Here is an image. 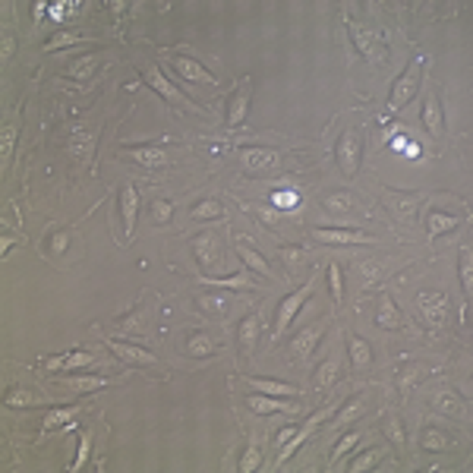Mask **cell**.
Wrapping results in <instances>:
<instances>
[{"label":"cell","instance_id":"1","mask_svg":"<svg viewBox=\"0 0 473 473\" xmlns=\"http://www.w3.org/2000/svg\"><path fill=\"white\" fill-rule=\"evenodd\" d=\"M423 66H426L423 54H414V57H410V64L404 66V73L395 79V83H391L388 101H385V111H388V114H401L404 107L414 101V95L420 92V83H423Z\"/></svg>","mask_w":473,"mask_h":473},{"label":"cell","instance_id":"2","mask_svg":"<svg viewBox=\"0 0 473 473\" xmlns=\"http://www.w3.org/2000/svg\"><path fill=\"white\" fill-rule=\"evenodd\" d=\"M335 161L341 167L344 177H357L360 174V164H363V139L357 130H344L337 136V145H335Z\"/></svg>","mask_w":473,"mask_h":473},{"label":"cell","instance_id":"3","mask_svg":"<svg viewBox=\"0 0 473 473\" xmlns=\"http://www.w3.org/2000/svg\"><path fill=\"white\" fill-rule=\"evenodd\" d=\"M189 253H193V259L199 262L202 272H218L221 256H224V253H221V240L212 231L196 234L193 240H189Z\"/></svg>","mask_w":473,"mask_h":473},{"label":"cell","instance_id":"4","mask_svg":"<svg viewBox=\"0 0 473 473\" xmlns=\"http://www.w3.org/2000/svg\"><path fill=\"white\" fill-rule=\"evenodd\" d=\"M309 294H313V281L300 284V287L294 290V294H287L284 300L278 303V313H275V325H272V337H281L287 325L297 319V313H300V306L309 300Z\"/></svg>","mask_w":473,"mask_h":473},{"label":"cell","instance_id":"5","mask_svg":"<svg viewBox=\"0 0 473 473\" xmlns=\"http://www.w3.org/2000/svg\"><path fill=\"white\" fill-rule=\"evenodd\" d=\"M142 79H145V85H148V89H155V92H158L164 101H171V104H184V107H193V111H202V107L196 104L193 98H186L184 92H177L171 83H167V79H164V73H161L158 66H145V70H142Z\"/></svg>","mask_w":473,"mask_h":473},{"label":"cell","instance_id":"6","mask_svg":"<svg viewBox=\"0 0 473 473\" xmlns=\"http://www.w3.org/2000/svg\"><path fill=\"white\" fill-rule=\"evenodd\" d=\"M107 350H111L114 357H117L120 363H126V366H158V357L152 354V350L139 347V344H130V341H117V337H111L107 341Z\"/></svg>","mask_w":473,"mask_h":473},{"label":"cell","instance_id":"7","mask_svg":"<svg viewBox=\"0 0 473 473\" xmlns=\"http://www.w3.org/2000/svg\"><path fill=\"white\" fill-rule=\"evenodd\" d=\"M417 306H420V316L426 325H445V316H448V297L442 290H423L417 297Z\"/></svg>","mask_w":473,"mask_h":473},{"label":"cell","instance_id":"8","mask_svg":"<svg viewBox=\"0 0 473 473\" xmlns=\"http://www.w3.org/2000/svg\"><path fill=\"white\" fill-rule=\"evenodd\" d=\"M249 98H253V79H243L240 85H236V92L231 95V101H227V117H224V124L231 126H240L243 120H246V111H249Z\"/></svg>","mask_w":473,"mask_h":473},{"label":"cell","instance_id":"9","mask_svg":"<svg viewBox=\"0 0 473 473\" xmlns=\"http://www.w3.org/2000/svg\"><path fill=\"white\" fill-rule=\"evenodd\" d=\"M171 66L177 70L180 79H186V83H196V85H208V89H218V79L212 76V73L205 70V66L199 64V60H189V57H174Z\"/></svg>","mask_w":473,"mask_h":473},{"label":"cell","instance_id":"10","mask_svg":"<svg viewBox=\"0 0 473 473\" xmlns=\"http://www.w3.org/2000/svg\"><path fill=\"white\" fill-rule=\"evenodd\" d=\"M313 236L319 243H335V246H357V243L369 240V234L354 231V227H313Z\"/></svg>","mask_w":473,"mask_h":473},{"label":"cell","instance_id":"11","mask_svg":"<svg viewBox=\"0 0 473 473\" xmlns=\"http://www.w3.org/2000/svg\"><path fill=\"white\" fill-rule=\"evenodd\" d=\"M328 417H331V410H319V414H316V417H313V420H306V423H303V426H297V432H294V436H290V438H287V442H284V445H281V455H278V464H284V461H287V457H290V455H294V451H297V448H300V445H303V442H306V438H309V436H313V429H316V426H319V423H325V420H328Z\"/></svg>","mask_w":473,"mask_h":473},{"label":"cell","instance_id":"12","mask_svg":"<svg viewBox=\"0 0 473 473\" xmlns=\"http://www.w3.org/2000/svg\"><path fill=\"white\" fill-rule=\"evenodd\" d=\"M432 407H436L442 417H448V420H464V417H467V404H464V397L451 388L436 391V395H432Z\"/></svg>","mask_w":473,"mask_h":473},{"label":"cell","instance_id":"13","mask_svg":"<svg viewBox=\"0 0 473 473\" xmlns=\"http://www.w3.org/2000/svg\"><path fill=\"white\" fill-rule=\"evenodd\" d=\"M246 404L256 410V414H262V417H272V414H300V407L297 404H287V397H275V395H249L246 397Z\"/></svg>","mask_w":473,"mask_h":473},{"label":"cell","instance_id":"14","mask_svg":"<svg viewBox=\"0 0 473 473\" xmlns=\"http://www.w3.org/2000/svg\"><path fill=\"white\" fill-rule=\"evenodd\" d=\"M325 335V322H319L316 328H303L300 335L290 337V354L297 357V360H306V357H313V350L319 347V337Z\"/></svg>","mask_w":473,"mask_h":473},{"label":"cell","instance_id":"15","mask_svg":"<svg viewBox=\"0 0 473 473\" xmlns=\"http://www.w3.org/2000/svg\"><path fill=\"white\" fill-rule=\"evenodd\" d=\"M420 120H423L426 133H429L432 139H442L445 136V117H442V101H438V92H432L429 98H426Z\"/></svg>","mask_w":473,"mask_h":473},{"label":"cell","instance_id":"16","mask_svg":"<svg viewBox=\"0 0 473 473\" xmlns=\"http://www.w3.org/2000/svg\"><path fill=\"white\" fill-rule=\"evenodd\" d=\"M136 215H139V193L136 186L120 189V218H124V240H130L136 231Z\"/></svg>","mask_w":473,"mask_h":473},{"label":"cell","instance_id":"17","mask_svg":"<svg viewBox=\"0 0 473 473\" xmlns=\"http://www.w3.org/2000/svg\"><path fill=\"white\" fill-rule=\"evenodd\" d=\"M350 35H354L360 54H363V57H369L373 64H382V60L388 57V47L378 42V35H373V32H363V29H357V25H350Z\"/></svg>","mask_w":473,"mask_h":473},{"label":"cell","instance_id":"18","mask_svg":"<svg viewBox=\"0 0 473 473\" xmlns=\"http://www.w3.org/2000/svg\"><path fill=\"white\" fill-rule=\"evenodd\" d=\"M243 382L259 388L262 395H275V397H297L300 391L290 382H281V378H268V376H243Z\"/></svg>","mask_w":473,"mask_h":473},{"label":"cell","instance_id":"19","mask_svg":"<svg viewBox=\"0 0 473 473\" xmlns=\"http://www.w3.org/2000/svg\"><path fill=\"white\" fill-rule=\"evenodd\" d=\"M240 158H243V167H246L249 174H265V171H272V167H275L278 155L268 152V148H243Z\"/></svg>","mask_w":473,"mask_h":473},{"label":"cell","instance_id":"20","mask_svg":"<svg viewBox=\"0 0 473 473\" xmlns=\"http://www.w3.org/2000/svg\"><path fill=\"white\" fill-rule=\"evenodd\" d=\"M385 202H388L391 212H397L401 218H414V215L420 212L423 196H417V193H397V189H391V193H385Z\"/></svg>","mask_w":473,"mask_h":473},{"label":"cell","instance_id":"21","mask_svg":"<svg viewBox=\"0 0 473 473\" xmlns=\"http://www.w3.org/2000/svg\"><path fill=\"white\" fill-rule=\"evenodd\" d=\"M236 256H240V259L246 262V265L253 268V272H262L265 278H272V268H268L265 256H262L259 249H256L249 240H243V236H236Z\"/></svg>","mask_w":473,"mask_h":473},{"label":"cell","instance_id":"22","mask_svg":"<svg viewBox=\"0 0 473 473\" xmlns=\"http://www.w3.org/2000/svg\"><path fill=\"white\" fill-rule=\"evenodd\" d=\"M92 363H95L92 350H73V354H66V357H51L44 366L54 373V369H85V366H92Z\"/></svg>","mask_w":473,"mask_h":473},{"label":"cell","instance_id":"23","mask_svg":"<svg viewBox=\"0 0 473 473\" xmlns=\"http://www.w3.org/2000/svg\"><path fill=\"white\" fill-rule=\"evenodd\" d=\"M236 341H240L243 354H253L256 341H259V313H249L246 319L236 325Z\"/></svg>","mask_w":473,"mask_h":473},{"label":"cell","instance_id":"24","mask_svg":"<svg viewBox=\"0 0 473 473\" xmlns=\"http://www.w3.org/2000/svg\"><path fill=\"white\" fill-rule=\"evenodd\" d=\"M126 152H130L142 167H161L167 161V155H164L161 145H126Z\"/></svg>","mask_w":473,"mask_h":473},{"label":"cell","instance_id":"25","mask_svg":"<svg viewBox=\"0 0 473 473\" xmlns=\"http://www.w3.org/2000/svg\"><path fill=\"white\" fill-rule=\"evenodd\" d=\"M360 414H363V395L347 397L341 404V410L335 414V429H344V426H350L354 420H360Z\"/></svg>","mask_w":473,"mask_h":473},{"label":"cell","instance_id":"26","mask_svg":"<svg viewBox=\"0 0 473 473\" xmlns=\"http://www.w3.org/2000/svg\"><path fill=\"white\" fill-rule=\"evenodd\" d=\"M376 325L378 328H401V313H397V306H395V300H391V297H382V300H378Z\"/></svg>","mask_w":473,"mask_h":473},{"label":"cell","instance_id":"27","mask_svg":"<svg viewBox=\"0 0 473 473\" xmlns=\"http://www.w3.org/2000/svg\"><path fill=\"white\" fill-rule=\"evenodd\" d=\"M457 224H461V218H457V215H445V212H432L429 218H426V231H429L432 236H442V234L455 231Z\"/></svg>","mask_w":473,"mask_h":473},{"label":"cell","instance_id":"28","mask_svg":"<svg viewBox=\"0 0 473 473\" xmlns=\"http://www.w3.org/2000/svg\"><path fill=\"white\" fill-rule=\"evenodd\" d=\"M335 382H337V360H335V357H328V360H322L319 369L313 373V388L325 391V388H331Z\"/></svg>","mask_w":473,"mask_h":473},{"label":"cell","instance_id":"29","mask_svg":"<svg viewBox=\"0 0 473 473\" xmlns=\"http://www.w3.org/2000/svg\"><path fill=\"white\" fill-rule=\"evenodd\" d=\"M322 205L328 208V212H337V215H350L357 208V196L354 193H331L322 199Z\"/></svg>","mask_w":473,"mask_h":473},{"label":"cell","instance_id":"30","mask_svg":"<svg viewBox=\"0 0 473 473\" xmlns=\"http://www.w3.org/2000/svg\"><path fill=\"white\" fill-rule=\"evenodd\" d=\"M347 350H350V363H354L357 369H363V366H369V363H373V347H369L363 337H350Z\"/></svg>","mask_w":473,"mask_h":473},{"label":"cell","instance_id":"31","mask_svg":"<svg viewBox=\"0 0 473 473\" xmlns=\"http://www.w3.org/2000/svg\"><path fill=\"white\" fill-rule=\"evenodd\" d=\"M98 64H101V60H98V54H89V57H79V60H73V64L66 66V76H70V79H89Z\"/></svg>","mask_w":473,"mask_h":473},{"label":"cell","instance_id":"32","mask_svg":"<svg viewBox=\"0 0 473 473\" xmlns=\"http://www.w3.org/2000/svg\"><path fill=\"white\" fill-rule=\"evenodd\" d=\"M224 215V205L218 199H202L193 205V218L196 221H212V218H221Z\"/></svg>","mask_w":473,"mask_h":473},{"label":"cell","instance_id":"33","mask_svg":"<svg viewBox=\"0 0 473 473\" xmlns=\"http://www.w3.org/2000/svg\"><path fill=\"white\" fill-rule=\"evenodd\" d=\"M385 436H388V442L395 445V448H404L407 445V432H404V423L401 417H385Z\"/></svg>","mask_w":473,"mask_h":473},{"label":"cell","instance_id":"34","mask_svg":"<svg viewBox=\"0 0 473 473\" xmlns=\"http://www.w3.org/2000/svg\"><path fill=\"white\" fill-rule=\"evenodd\" d=\"M212 350H215V344L208 335H193L186 341V357H193V360H202V357H208Z\"/></svg>","mask_w":473,"mask_h":473},{"label":"cell","instance_id":"35","mask_svg":"<svg viewBox=\"0 0 473 473\" xmlns=\"http://www.w3.org/2000/svg\"><path fill=\"white\" fill-rule=\"evenodd\" d=\"M202 287H243V290H253V281L246 275H231V278H202Z\"/></svg>","mask_w":473,"mask_h":473},{"label":"cell","instance_id":"36","mask_svg":"<svg viewBox=\"0 0 473 473\" xmlns=\"http://www.w3.org/2000/svg\"><path fill=\"white\" fill-rule=\"evenodd\" d=\"M328 290H331V303L344 300V275H341V265H337V262L328 265Z\"/></svg>","mask_w":473,"mask_h":473},{"label":"cell","instance_id":"37","mask_svg":"<svg viewBox=\"0 0 473 473\" xmlns=\"http://www.w3.org/2000/svg\"><path fill=\"white\" fill-rule=\"evenodd\" d=\"M448 445H451L448 436H445V432H438V429H426L423 438H420V448L423 451H445Z\"/></svg>","mask_w":473,"mask_h":473},{"label":"cell","instance_id":"38","mask_svg":"<svg viewBox=\"0 0 473 473\" xmlns=\"http://www.w3.org/2000/svg\"><path fill=\"white\" fill-rule=\"evenodd\" d=\"M199 306L205 309V316H215V319H221V316L227 313V306H231V303H227L224 297H208V294H199Z\"/></svg>","mask_w":473,"mask_h":473},{"label":"cell","instance_id":"39","mask_svg":"<svg viewBox=\"0 0 473 473\" xmlns=\"http://www.w3.org/2000/svg\"><path fill=\"white\" fill-rule=\"evenodd\" d=\"M461 284H464V294H473V253L470 246L461 249Z\"/></svg>","mask_w":473,"mask_h":473},{"label":"cell","instance_id":"40","mask_svg":"<svg viewBox=\"0 0 473 473\" xmlns=\"http://www.w3.org/2000/svg\"><path fill=\"white\" fill-rule=\"evenodd\" d=\"M262 467V451L256 448V445H246V451H243V457H240V470L243 473H253V470H259Z\"/></svg>","mask_w":473,"mask_h":473},{"label":"cell","instance_id":"41","mask_svg":"<svg viewBox=\"0 0 473 473\" xmlns=\"http://www.w3.org/2000/svg\"><path fill=\"white\" fill-rule=\"evenodd\" d=\"M35 404H38V397L25 388H16L13 395H6V407H35Z\"/></svg>","mask_w":473,"mask_h":473},{"label":"cell","instance_id":"42","mask_svg":"<svg viewBox=\"0 0 473 473\" xmlns=\"http://www.w3.org/2000/svg\"><path fill=\"white\" fill-rule=\"evenodd\" d=\"M378 457H382V451H378V448H369L366 451V455H360V457H357V461L354 464H350V473H363V470H373L376 467V461H378Z\"/></svg>","mask_w":473,"mask_h":473},{"label":"cell","instance_id":"43","mask_svg":"<svg viewBox=\"0 0 473 473\" xmlns=\"http://www.w3.org/2000/svg\"><path fill=\"white\" fill-rule=\"evenodd\" d=\"M73 414H76V407H60V410H54L51 417H44V432H51V429H57V426L70 423Z\"/></svg>","mask_w":473,"mask_h":473},{"label":"cell","instance_id":"44","mask_svg":"<svg viewBox=\"0 0 473 473\" xmlns=\"http://www.w3.org/2000/svg\"><path fill=\"white\" fill-rule=\"evenodd\" d=\"M13 142H16V126L6 124L4 130H0V158H4V161H10V155H13Z\"/></svg>","mask_w":473,"mask_h":473},{"label":"cell","instance_id":"45","mask_svg":"<svg viewBox=\"0 0 473 473\" xmlns=\"http://www.w3.org/2000/svg\"><path fill=\"white\" fill-rule=\"evenodd\" d=\"M79 42H83V35H73V32H66V35L51 38V42L44 44V54H54V51H60V47H70V44H79Z\"/></svg>","mask_w":473,"mask_h":473},{"label":"cell","instance_id":"46","mask_svg":"<svg viewBox=\"0 0 473 473\" xmlns=\"http://www.w3.org/2000/svg\"><path fill=\"white\" fill-rule=\"evenodd\" d=\"M357 438H360V432H347V436H344L341 442L335 445V451H331V461H335V464L341 461V457L347 455V451H350V448H354V445H357Z\"/></svg>","mask_w":473,"mask_h":473},{"label":"cell","instance_id":"47","mask_svg":"<svg viewBox=\"0 0 473 473\" xmlns=\"http://www.w3.org/2000/svg\"><path fill=\"white\" fill-rule=\"evenodd\" d=\"M417 378H423V369H420V366H414V363H407V366H404V373L397 376V388L407 391L410 385L417 382Z\"/></svg>","mask_w":473,"mask_h":473},{"label":"cell","instance_id":"48","mask_svg":"<svg viewBox=\"0 0 473 473\" xmlns=\"http://www.w3.org/2000/svg\"><path fill=\"white\" fill-rule=\"evenodd\" d=\"M281 256H284V262H290V268L306 265V249H300V246H281Z\"/></svg>","mask_w":473,"mask_h":473},{"label":"cell","instance_id":"49","mask_svg":"<svg viewBox=\"0 0 473 473\" xmlns=\"http://www.w3.org/2000/svg\"><path fill=\"white\" fill-rule=\"evenodd\" d=\"M70 385H76V388H85V391H95V388H104L107 378H98V376H76V378H70Z\"/></svg>","mask_w":473,"mask_h":473},{"label":"cell","instance_id":"50","mask_svg":"<svg viewBox=\"0 0 473 473\" xmlns=\"http://www.w3.org/2000/svg\"><path fill=\"white\" fill-rule=\"evenodd\" d=\"M152 212H155V221H158V224H167L171 215H174V205L167 199H161V202H155V205H152Z\"/></svg>","mask_w":473,"mask_h":473},{"label":"cell","instance_id":"51","mask_svg":"<svg viewBox=\"0 0 473 473\" xmlns=\"http://www.w3.org/2000/svg\"><path fill=\"white\" fill-rule=\"evenodd\" d=\"M85 457H89V436H83V442H79V455H76V461L70 464V470H79V467H83Z\"/></svg>","mask_w":473,"mask_h":473},{"label":"cell","instance_id":"52","mask_svg":"<svg viewBox=\"0 0 473 473\" xmlns=\"http://www.w3.org/2000/svg\"><path fill=\"white\" fill-rule=\"evenodd\" d=\"M13 51H16V38H13L10 32H4V60H10Z\"/></svg>","mask_w":473,"mask_h":473},{"label":"cell","instance_id":"53","mask_svg":"<svg viewBox=\"0 0 473 473\" xmlns=\"http://www.w3.org/2000/svg\"><path fill=\"white\" fill-rule=\"evenodd\" d=\"M275 202H278V205H294L297 196H275Z\"/></svg>","mask_w":473,"mask_h":473},{"label":"cell","instance_id":"54","mask_svg":"<svg viewBox=\"0 0 473 473\" xmlns=\"http://www.w3.org/2000/svg\"><path fill=\"white\" fill-rule=\"evenodd\" d=\"M259 218L265 221V224H275V221H278V215H275V212H259Z\"/></svg>","mask_w":473,"mask_h":473},{"label":"cell","instance_id":"55","mask_svg":"<svg viewBox=\"0 0 473 473\" xmlns=\"http://www.w3.org/2000/svg\"><path fill=\"white\" fill-rule=\"evenodd\" d=\"M66 246V234H57L54 236V249H64Z\"/></svg>","mask_w":473,"mask_h":473}]
</instances>
